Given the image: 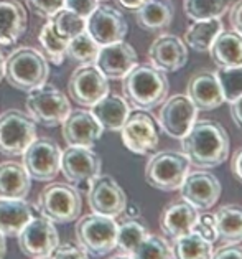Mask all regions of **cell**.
I'll return each instance as SVG.
<instances>
[{"label": "cell", "instance_id": "28", "mask_svg": "<svg viewBox=\"0 0 242 259\" xmlns=\"http://www.w3.org/2000/svg\"><path fill=\"white\" fill-rule=\"evenodd\" d=\"M173 4L170 0H145L142 7L135 10L137 25L152 33L167 30L173 22Z\"/></svg>", "mask_w": 242, "mask_h": 259}, {"label": "cell", "instance_id": "23", "mask_svg": "<svg viewBox=\"0 0 242 259\" xmlns=\"http://www.w3.org/2000/svg\"><path fill=\"white\" fill-rule=\"evenodd\" d=\"M28 27L27 10L18 0H0V47L15 45Z\"/></svg>", "mask_w": 242, "mask_h": 259}, {"label": "cell", "instance_id": "35", "mask_svg": "<svg viewBox=\"0 0 242 259\" xmlns=\"http://www.w3.org/2000/svg\"><path fill=\"white\" fill-rule=\"evenodd\" d=\"M99 45L92 40V36L87 33V30H82L79 35L68 41L66 47V56L74 61L81 63V65H87V63H94L99 53Z\"/></svg>", "mask_w": 242, "mask_h": 259}, {"label": "cell", "instance_id": "21", "mask_svg": "<svg viewBox=\"0 0 242 259\" xmlns=\"http://www.w3.org/2000/svg\"><path fill=\"white\" fill-rule=\"evenodd\" d=\"M198 210L184 200L171 201L162 210L160 214V228L168 239H176L193 231Z\"/></svg>", "mask_w": 242, "mask_h": 259}, {"label": "cell", "instance_id": "44", "mask_svg": "<svg viewBox=\"0 0 242 259\" xmlns=\"http://www.w3.org/2000/svg\"><path fill=\"white\" fill-rule=\"evenodd\" d=\"M229 22H231L232 30L242 35V0L235 2L229 10Z\"/></svg>", "mask_w": 242, "mask_h": 259}, {"label": "cell", "instance_id": "9", "mask_svg": "<svg viewBox=\"0 0 242 259\" xmlns=\"http://www.w3.org/2000/svg\"><path fill=\"white\" fill-rule=\"evenodd\" d=\"M17 238L20 251L31 259L50 257L60 244V235L55 228V223L40 213L23 226Z\"/></svg>", "mask_w": 242, "mask_h": 259}, {"label": "cell", "instance_id": "49", "mask_svg": "<svg viewBox=\"0 0 242 259\" xmlns=\"http://www.w3.org/2000/svg\"><path fill=\"white\" fill-rule=\"evenodd\" d=\"M4 69H5V55L0 50V81L4 79Z\"/></svg>", "mask_w": 242, "mask_h": 259}, {"label": "cell", "instance_id": "10", "mask_svg": "<svg viewBox=\"0 0 242 259\" xmlns=\"http://www.w3.org/2000/svg\"><path fill=\"white\" fill-rule=\"evenodd\" d=\"M22 155V165L33 180L52 182L60 174L61 147L53 139H35Z\"/></svg>", "mask_w": 242, "mask_h": 259}, {"label": "cell", "instance_id": "50", "mask_svg": "<svg viewBox=\"0 0 242 259\" xmlns=\"http://www.w3.org/2000/svg\"><path fill=\"white\" fill-rule=\"evenodd\" d=\"M112 259H132V256L130 254H124V252H122V254H119V256H114Z\"/></svg>", "mask_w": 242, "mask_h": 259}, {"label": "cell", "instance_id": "8", "mask_svg": "<svg viewBox=\"0 0 242 259\" xmlns=\"http://www.w3.org/2000/svg\"><path fill=\"white\" fill-rule=\"evenodd\" d=\"M36 139V122L20 109L0 114V154L17 157Z\"/></svg>", "mask_w": 242, "mask_h": 259}, {"label": "cell", "instance_id": "1", "mask_svg": "<svg viewBox=\"0 0 242 259\" xmlns=\"http://www.w3.org/2000/svg\"><path fill=\"white\" fill-rule=\"evenodd\" d=\"M229 136L226 129L213 119L195 121L186 136L181 139V152L191 165L198 168H214L229 157Z\"/></svg>", "mask_w": 242, "mask_h": 259}, {"label": "cell", "instance_id": "47", "mask_svg": "<svg viewBox=\"0 0 242 259\" xmlns=\"http://www.w3.org/2000/svg\"><path fill=\"white\" fill-rule=\"evenodd\" d=\"M117 2L127 10H137L138 7H142L145 4V0H117Z\"/></svg>", "mask_w": 242, "mask_h": 259}, {"label": "cell", "instance_id": "2", "mask_svg": "<svg viewBox=\"0 0 242 259\" xmlns=\"http://www.w3.org/2000/svg\"><path fill=\"white\" fill-rule=\"evenodd\" d=\"M167 73L152 65H135L122 78V93L133 109L152 111L168 96Z\"/></svg>", "mask_w": 242, "mask_h": 259}, {"label": "cell", "instance_id": "4", "mask_svg": "<svg viewBox=\"0 0 242 259\" xmlns=\"http://www.w3.org/2000/svg\"><path fill=\"white\" fill-rule=\"evenodd\" d=\"M81 193L71 183L53 182L38 197V211L55 225H65L81 217Z\"/></svg>", "mask_w": 242, "mask_h": 259}, {"label": "cell", "instance_id": "32", "mask_svg": "<svg viewBox=\"0 0 242 259\" xmlns=\"http://www.w3.org/2000/svg\"><path fill=\"white\" fill-rule=\"evenodd\" d=\"M150 235L149 228L140 220L129 218L117 225V239L116 248H119L124 254H132L133 249Z\"/></svg>", "mask_w": 242, "mask_h": 259}, {"label": "cell", "instance_id": "16", "mask_svg": "<svg viewBox=\"0 0 242 259\" xmlns=\"http://www.w3.org/2000/svg\"><path fill=\"white\" fill-rule=\"evenodd\" d=\"M86 30L99 47H106L122 41L129 31V25L117 9L109 5H98L86 18Z\"/></svg>", "mask_w": 242, "mask_h": 259}, {"label": "cell", "instance_id": "48", "mask_svg": "<svg viewBox=\"0 0 242 259\" xmlns=\"http://www.w3.org/2000/svg\"><path fill=\"white\" fill-rule=\"evenodd\" d=\"M5 252H7V241H5V236L0 233V259L5 257Z\"/></svg>", "mask_w": 242, "mask_h": 259}, {"label": "cell", "instance_id": "13", "mask_svg": "<svg viewBox=\"0 0 242 259\" xmlns=\"http://www.w3.org/2000/svg\"><path fill=\"white\" fill-rule=\"evenodd\" d=\"M122 142L130 152L137 155H149L155 152L158 145V129L155 119L147 111L130 112L120 129Z\"/></svg>", "mask_w": 242, "mask_h": 259}, {"label": "cell", "instance_id": "17", "mask_svg": "<svg viewBox=\"0 0 242 259\" xmlns=\"http://www.w3.org/2000/svg\"><path fill=\"white\" fill-rule=\"evenodd\" d=\"M178 190L181 200L188 201L196 210H209L218 203L221 197V183L211 172L196 170L188 172Z\"/></svg>", "mask_w": 242, "mask_h": 259}, {"label": "cell", "instance_id": "19", "mask_svg": "<svg viewBox=\"0 0 242 259\" xmlns=\"http://www.w3.org/2000/svg\"><path fill=\"white\" fill-rule=\"evenodd\" d=\"M152 66L163 73H175L188 63V48L184 41L173 33H162L152 41L149 48Z\"/></svg>", "mask_w": 242, "mask_h": 259}, {"label": "cell", "instance_id": "5", "mask_svg": "<svg viewBox=\"0 0 242 259\" xmlns=\"http://www.w3.org/2000/svg\"><path fill=\"white\" fill-rule=\"evenodd\" d=\"M25 107L27 114L36 124H41L44 127L61 125L71 112V104L66 94L46 83L27 93Z\"/></svg>", "mask_w": 242, "mask_h": 259}, {"label": "cell", "instance_id": "30", "mask_svg": "<svg viewBox=\"0 0 242 259\" xmlns=\"http://www.w3.org/2000/svg\"><path fill=\"white\" fill-rule=\"evenodd\" d=\"M221 30L222 22L219 18L193 22L184 31V45L196 50V52H208Z\"/></svg>", "mask_w": 242, "mask_h": 259}, {"label": "cell", "instance_id": "24", "mask_svg": "<svg viewBox=\"0 0 242 259\" xmlns=\"http://www.w3.org/2000/svg\"><path fill=\"white\" fill-rule=\"evenodd\" d=\"M91 112L104 131H120L130 114V104L120 94L109 93L91 106Z\"/></svg>", "mask_w": 242, "mask_h": 259}, {"label": "cell", "instance_id": "26", "mask_svg": "<svg viewBox=\"0 0 242 259\" xmlns=\"http://www.w3.org/2000/svg\"><path fill=\"white\" fill-rule=\"evenodd\" d=\"M208 52L218 68L242 66V35L235 30H221Z\"/></svg>", "mask_w": 242, "mask_h": 259}, {"label": "cell", "instance_id": "7", "mask_svg": "<svg viewBox=\"0 0 242 259\" xmlns=\"http://www.w3.org/2000/svg\"><path fill=\"white\" fill-rule=\"evenodd\" d=\"M117 221L104 214L91 213L76 223V239L87 254L106 256L116 249Z\"/></svg>", "mask_w": 242, "mask_h": 259}, {"label": "cell", "instance_id": "14", "mask_svg": "<svg viewBox=\"0 0 242 259\" xmlns=\"http://www.w3.org/2000/svg\"><path fill=\"white\" fill-rule=\"evenodd\" d=\"M196 114L198 109L186 94H175L163 101L158 112V124L168 137L181 141L196 121Z\"/></svg>", "mask_w": 242, "mask_h": 259}, {"label": "cell", "instance_id": "43", "mask_svg": "<svg viewBox=\"0 0 242 259\" xmlns=\"http://www.w3.org/2000/svg\"><path fill=\"white\" fill-rule=\"evenodd\" d=\"M211 259H242V246L226 244L218 251H213Z\"/></svg>", "mask_w": 242, "mask_h": 259}, {"label": "cell", "instance_id": "20", "mask_svg": "<svg viewBox=\"0 0 242 259\" xmlns=\"http://www.w3.org/2000/svg\"><path fill=\"white\" fill-rule=\"evenodd\" d=\"M137 60V52L122 40L101 47L94 65L107 79H122L133 66L138 65Z\"/></svg>", "mask_w": 242, "mask_h": 259}, {"label": "cell", "instance_id": "31", "mask_svg": "<svg viewBox=\"0 0 242 259\" xmlns=\"http://www.w3.org/2000/svg\"><path fill=\"white\" fill-rule=\"evenodd\" d=\"M173 256L175 259H211L213 243L205 239L196 231L173 239Z\"/></svg>", "mask_w": 242, "mask_h": 259}, {"label": "cell", "instance_id": "45", "mask_svg": "<svg viewBox=\"0 0 242 259\" xmlns=\"http://www.w3.org/2000/svg\"><path fill=\"white\" fill-rule=\"evenodd\" d=\"M229 112H231V117L237 129L242 131V96L229 103Z\"/></svg>", "mask_w": 242, "mask_h": 259}, {"label": "cell", "instance_id": "11", "mask_svg": "<svg viewBox=\"0 0 242 259\" xmlns=\"http://www.w3.org/2000/svg\"><path fill=\"white\" fill-rule=\"evenodd\" d=\"M101 168H103L101 157L92 149L68 145L65 150H61L60 172H63L69 183H74L78 187H86V192L89 188V183L98 175H101Z\"/></svg>", "mask_w": 242, "mask_h": 259}, {"label": "cell", "instance_id": "3", "mask_svg": "<svg viewBox=\"0 0 242 259\" xmlns=\"http://www.w3.org/2000/svg\"><path fill=\"white\" fill-rule=\"evenodd\" d=\"M50 66L41 52L31 47H18L5 56L4 78L18 91L28 93L46 83Z\"/></svg>", "mask_w": 242, "mask_h": 259}, {"label": "cell", "instance_id": "34", "mask_svg": "<svg viewBox=\"0 0 242 259\" xmlns=\"http://www.w3.org/2000/svg\"><path fill=\"white\" fill-rule=\"evenodd\" d=\"M38 41H40L41 53L44 58H46V61H52L56 66L63 65V61L66 58L68 41L60 38V36L55 33L50 22H46L41 27L40 33H38Z\"/></svg>", "mask_w": 242, "mask_h": 259}, {"label": "cell", "instance_id": "33", "mask_svg": "<svg viewBox=\"0 0 242 259\" xmlns=\"http://www.w3.org/2000/svg\"><path fill=\"white\" fill-rule=\"evenodd\" d=\"M48 22L52 25L55 33L66 41L74 38L76 35H79L82 30H86V18H82L81 15L74 14V12L65 7L56 12L53 17H50Z\"/></svg>", "mask_w": 242, "mask_h": 259}, {"label": "cell", "instance_id": "22", "mask_svg": "<svg viewBox=\"0 0 242 259\" xmlns=\"http://www.w3.org/2000/svg\"><path fill=\"white\" fill-rule=\"evenodd\" d=\"M186 96L193 101L198 111H213L224 103L221 84L214 71H200L191 76Z\"/></svg>", "mask_w": 242, "mask_h": 259}, {"label": "cell", "instance_id": "18", "mask_svg": "<svg viewBox=\"0 0 242 259\" xmlns=\"http://www.w3.org/2000/svg\"><path fill=\"white\" fill-rule=\"evenodd\" d=\"M103 125L92 116L91 111L74 109L61 124V134L68 145L92 149L103 136Z\"/></svg>", "mask_w": 242, "mask_h": 259}, {"label": "cell", "instance_id": "40", "mask_svg": "<svg viewBox=\"0 0 242 259\" xmlns=\"http://www.w3.org/2000/svg\"><path fill=\"white\" fill-rule=\"evenodd\" d=\"M33 12L44 18L53 17L56 12L65 7V0H27Z\"/></svg>", "mask_w": 242, "mask_h": 259}, {"label": "cell", "instance_id": "29", "mask_svg": "<svg viewBox=\"0 0 242 259\" xmlns=\"http://www.w3.org/2000/svg\"><path fill=\"white\" fill-rule=\"evenodd\" d=\"M218 238L226 244L242 241V205H224L214 213Z\"/></svg>", "mask_w": 242, "mask_h": 259}, {"label": "cell", "instance_id": "38", "mask_svg": "<svg viewBox=\"0 0 242 259\" xmlns=\"http://www.w3.org/2000/svg\"><path fill=\"white\" fill-rule=\"evenodd\" d=\"M216 76H218L221 84L224 103H231V101L242 96V66L218 68Z\"/></svg>", "mask_w": 242, "mask_h": 259}, {"label": "cell", "instance_id": "27", "mask_svg": "<svg viewBox=\"0 0 242 259\" xmlns=\"http://www.w3.org/2000/svg\"><path fill=\"white\" fill-rule=\"evenodd\" d=\"M31 188V177L18 162L0 163V198L25 200Z\"/></svg>", "mask_w": 242, "mask_h": 259}, {"label": "cell", "instance_id": "25", "mask_svg": "<svg viewBox=\"0 0 242 259\" xmlns=\"http://www.w3.org/2000/svg\"><path fill=\"white\" fill-rule=\"evenodd\" d=\"M40 213L27 200L0 198V233L7 236H17L28 221Z\"/></svg>", "mask_w": 242, "mask_h": 259}, {"label": "cell", "instance_id": "15", "mask_svg": "<svg viewBox=\"0 0 242 259\" xmlns=\"http://www.w3.org/2000/svg\"><path fill=\"white\" fill-rule=\"evenodd\" d=\"M87 201L92 213L116 218L127 208V195L124 188L111 175H98L89 183Z\"/></svg>", "mask_w": 242, "mask_h": 259}, {"label": "cell", "instance_id": "39", "mask_svg": "<svg viewBox=\"0 0 242 259\" xmlns=\"http://www.w3.org/2000/svg\"><path fill=\"white\" fill-rule=\"evenodd\" d=\"M50 259H87V252L79 244L65 243L56 246Z\"/></svg>", "mask_w": 242, "mask_h": 259}, {"label": "cell", "instance_id": "46", "mask_svg": "<svg viewBox=\"0 0 242 259\" xmlns=\"http://www.w3.org/2000/svg\"><path fill=\"white\" fill-rule=\"evenodd\" d=\"M231 172L235 177V180L242 183V147L237 149L232 155V162H231Z\"/></svg>", "mask_w": 242, "mask_h": 259}, {"label": "cell", "instance_id": "51", "mask_svg": "<svg viewBox=\"0 0 242 259\" xmlns=\"http://www.w3.org/2000/svg\"><path fill=\"white\" fill-rule=\"evenodd\" d=\"M44 259H50V257H44Z\"/></svg>", "mask_w": 242, "mask_h": 259}, {"label": "cell", "instance_id": "12", "mask_svg": "<svg viewBox=\"0 0 242 259\" xmlns=\"http://www.w3.org/2000/svg\"><path fill=\"white\" fill-rule=\"evenodd\" d=\"M69 98L74 99L79 106L91 107L109 94V81L101 73V69L94 63L81 65L71 73L68 81Z\"/></svg>", "mask_w": 242, "mask_h": 259}, {"label": "cell", "instance_id": "36", "mask_svg": "<svg viewBox=\"0 0 242 259\" xmlns=\"http://www.w3.org/2000/svg\"><path fill=\"white\" fill-rule=\"evenodd\" d=\"M227 10V0H184V14L193 22L221 18Z\"/></svg>", "mask_w": 242, "mask_h": 259}, {"label": "cell", "instance_id": "6", "mask_svg": "<svg viewBox=\"0 0 242 259\" xmlns=\"http://www.w3.org/2000/svg\"><path fill=\"white\" fill-rule=\"evenodd\" d=\"M191 163L183 152L162 150L154 154L145 165V180L162 192H175L181 187Z\"/></svg>", "mask_w": 242, "mask_h": 259}, {"label": "cell", "instance_id": "42", "mask_svg": "<svg viewBox=\"0 0 242 259\" xmlns=\"http://www.w3.org/2000/svg\"><path fill=\"white\" fill-rule=\"evenodd\" d=\"M99 5V0H65V9L87 18Z\"/></svg>", "mask_w": 242, "mask_h": 259}, {"label": "cell", "instance_id": "37", "mask_svg": "<svg viewBox=\"0 0 242 259\" xmlns=\"http://www.w3.org/2000/svg\"><path fill=\"white\" fill-rule=\"evenodd\" d=\"M132 259H175L167 238L149 235L132 252Z\"/></svg>", "mask_w": 242, "mask_h": 259}, {"label": "cell", "instance_id": "41", "mask_svg": "<svg viewBox=\"0 0 242 259\" xmlns=\"http://www.w3.org/2000/svg\"><path fill=\"white\" fill-rule=\"evenodd\" d=\"M193 231H196L198 235L208 239V241L214 243L218 239V233H216V226H214V214H198V220H196Z\"/></svg>", "mask_w": 242, "mask_h": 259}]
</instances>
